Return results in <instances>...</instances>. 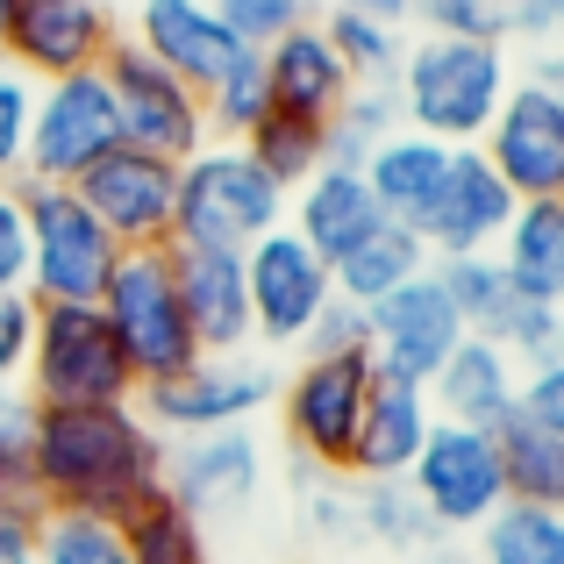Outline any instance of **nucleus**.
I'll return each instance as SVG.
<instances>
[{
	"instance_id": "16",
	"label": "nucleus",
	"mask_w": 564,
	"mask_h": 564,
	"mask_svg": "<svg viewBox=\"0 0 564 564\" xmlns=\"http://www.w3.org/2000/svg\"><path fill=\"white\" fill-rule=\"evenodd\" d=\"M486 165L514 200H564V108L536 79H514L494 129L479 137Z\"/></svg>"
},
{
	"instance_id": "9",
	"label": "nucleus",
	"mask_w": 564,
	"mask_h": 564,
	"mask_svg": "<svg viewBox=\"0 0 564 564\" xmlns=\"http://www.w3.org/2000/svg\"><path fill=\"white\" fill-rule=\"evenodd\" d=\"M279 400L272 365L258 358H193L186 372L137 386V414L158 429V436H207V429H243L258 408Z\"/></svg>"
},
{
	"instance_id": "8",
	"label": "nucleus",
	"mask_w": 564,
	"mask_h": 564,
	"mask_svg": "<svg viewBox=\"0 0 564 564\" xmlns=\"http://www.w3.org/2000/svg\"><path fill=\"white\" fill-rule=\"evenodd\" d=\"M100 79H108V94H115V122H122L129 151H151V158H165V165H186L193 151L215 143L207 137V100L193 94L180 72H165L158 57H143L129 36L108 51Z\"/></svg>"
},
{
	"instance_id": "6",
	"label": "nucleus",
	"mask_w": 564,
	"mask_h": 564,
	"mask_svg": "<svg viewBox=\"0 0 564 564\" xmlns=\"http://www.w3.org/2000/svg\"><path fill=\"white\" fill-rule=\"evenodd\" d=\"M100 315H108L115 344H122L137 386H158L172 372H186L200 358L193 344V322L180 307V279H172V243L165 250H122L108 293H100Z\"/></svg>"
},
{
	"instance_id": "30",
	"label": "nucleus",
	"mask_w": 564,
	"mask_h": 564,
	"mask_svg": "<svg viewBox=\"0 0 564 564\" xmlns=\"http://www.w3.org/2000/svg\"><path fill=\"white\" fill-rule=\"evenodd\" d=\"M350 486H358V536L379 543L386 557H422L429 543H443L422 500L408 494V479H350Z\"/></svg>"
},
{
	"instance_id": "20",
	"label": "nucleus",
	"mask_w": 564,
	"mask_h": 564,
	"mask_svg": "<svg viewBox=\"0 0 564 564\" xmlns=\"http://www.w3.org/2000/svg\"><path fill=\"white\" fill-rule=\"evenodd\" d=\"M258 65H264V94H272V115H293V122H315V129H329V122H336V108L350 100V86H358V79L344 72V57L329 51L322 22L286 29L272 51H258Z\"/></svg>"
},
{
	"instance_id": "41",
	"label": "nucleus",
	"mask_w": 564,
	"mask_h": 564,
	"mask_svg": "<svg viewBox=\"0 0 564 564\" xmlns=\"http://www.w3.org/2000/svg\"><path fill=\"white\" fill-rule=\"evenodd\" d=\"M29 115H36V79L0 57V186H14L29 165Z\"/></svg>"
},
{
	"instance_id": "7",
	"label": "nucleus",
	"mask_w": 564,
	"mask_h": 564,
	"mask_svg": "<svg viewBox=\"0 0 564 564\" xmlns=\"http://www.w3.org/2000/svg\"><path fill=\"white\" fill-rule=\"evenodd\" d=\"M372 350H336V358H301L293 379H279V422L301 465L350 471L365 400H372Z\"/></svg>"
},
{
	"instance_id": "35",
	"label": "nucleus",
	"mask_w": 564,
	"mask_h": 564,
	"mask_svg": "<svg viewBox=\"0 0 564 564\" xmlns=\"http://www.w3.org/2000/svg\"><path fill=\"white\" fill-rule=\"evenodd\" d=\"M29 422H36L29 393L0 386V508L43 522V494H36V471H29Z\"/></svg>"
},
{
	"instance_id": "3",
	"label": "nucleus",
	"mask_w": 564,
	"mask_h": 564,
	"mask_svg": "<svg viewBox=\"0 0 564 564\" xmlns=\"http://www.w3.org/2000/svg\"><path fill=\"white\" fill-rule=\"evenodd\" d=\"M22 393H29V408H122V400H137V372H129L100 307L36 301Z\"/></svg>"
},
{
	"instance_id": "12",
	"label": "nucleus",
	"mask_w": 564,
	"mask_h": 564,
	"mask_svg": "<svg viewBox=\"0 0 564 564\" xmlns=\"http://www.w3.org/2000/svg\"><path fill=\"white\" fill-rule=\"evenodd\" d=\"M408 494L422 500V514L436 522V536H471V529L508 500L494 436H486V429L436 422L429 443H422V457L408 465Z\"/></svg>"
},
{
	"instance_id": "37",
	"label": "nucleus",
	"mask_w": 564,
	"mask_h": 564,
	"mask_svg": "<svg viewBox=\"0 0 564 564\" xmlns=\"http://www.w3.org/2000/svg\"><path fill=\"white\" fill-rule=\"evenodd\" d=\"M36 564H129V543L115 522H86V514H43L36 529Z\"/></svg>"
},
{
	"instance_id": "4",
	"label": "nucleus",
	"mask_w": 564,
	"mask_h": 564,
	"mask_svg": "<svg viewBox=\"0 0 564 564\" xmlns=\"http://www.w3.org/2000/svg\"><path fill=\"white\" fill-rule=\"evenodd\" d=\"M272 229H286V193L250 165L243 143H207L180 165V200H172L180 250H236L243 258Z\"/></svg>"
},
{
	"instance_id": "33",
	"label": "nucleus",
	"mask_w": 564,
	"mask_h": 564,
	"mask_svg": "<svg viewBox=\"0 0 564 564\" xmlns=\"http://www.w3.org/2000/svg\"><path fill=\"white\" fill-rule=\"evenodd\" d=\"M400 129V100H393V86H350V100L336 108V122L322 129L329 137V165H350L358 172L365 158L379 151L386 137Z\"/></svg>"
},
{
	"instance_id": "15",
	"label": "nucleus",
	"mask_w": 564,
	"mask_h": 564,
	"mask_svg": "<svg viewBox=\"0 0 564 564\" xmlns=\"http://www.w3.org/2000/svg\"><path fill=\"white\" fill-rule=\"evenodd\" d=\"M115 43H122V29H115L108 0H22L0 57L43 86V79H65V72H100Z\"/></svg>"
},
{
	"instance_id": "32",
	"label": "nucleus",
	"mask_w": 564,
	"mask_h": 564,
	"mask_svg": "<svg viewBox=\"0 0 564 564\" xmlns=\"http://www.w3.org/2000/svg\"><path fill=\"white\" fill-rule=\"evenodd\" d=\"M243 158L279 193H293V186H307L322 165H329V137H322L315 122H293V115H264V122L243 137Z\"/></svg>"
},
{
	"instance_id": "26",
	"label": "nucleus",
	"mask_w": 564,
	"mask_h": 564,
	"mask_svg": "<svg viewBox=\"0 0 564 564\" xmlns=\"http://www.w3.org/2000/svg\"><path fill=\"white\" fill-rule=\"evenodd\" d=\"M494 258L514 279V293H529L543 307H564V200H522L508 236L494 243Z\"/></svg>"
},
{
	"instance_id": "2",
	"label": "nucleus",
	"mask_w": 564,
	"mask_h": 564,
	"mask_svg": "<svg viewBox=\"0 0 564 564\" xmlns=\"http://www.w3.org/2000/svg\"><path fill=\"white\" fill-rule=\"evenodd\" d=\"M508 86H514L508 43L422 36L414 51H400V72H393L400 129H414V137H436V143H451V151H471V143L494 129Z\"/></svg>"
},
{
	"instance_id": "28",
	"label": "nucleus",
	"mask_w": 564,
	"mask_h": 564,
	"mask_svg": "<svg viewBox=\"0 0 564 564\" xmlns=\"http://www.w3.org/2000/svg\"><path fill=\"white\" fill-rule=\"evenodd\" d=\"M494 451H500V486H508V500L564 514V443L551 429L508 414V422L494 429Z\"/></svg>"
},
{
	"instance_id": "24",
	"label": "nucleus",
	"mask_w": 564,
	"mask_h": 564,
	"mask_svg": "<svg viewBox=\"0 0 564 564\" xmlns=\"http://www.w3.org/2000/svg\"><path fill=\"white\" fill-rule=\"evenodd\" d=\"M429 429H436V408H429L422 386L379 372L372 400H365V422H358V443H350V479H408Z\"/></svg>"
},
{
	"instance_id": "43",
	"label": "nucleus",
	"mask_w": 564,
	"mask_h": 564,
	"mask_svg": "<svg viewBox=\"0 0 564 564\" xmlns=\"http://www.w3.org/2000/svg\"><path fill=\"white\" fill-rule=\"evenodd\" d=\"M29 329H36V301L29 293H0V386H22Z\"/></svg>"
},
{
	"instance_id": "34",
	"label": "nucleus",
	"mask_w": 564,
	"mask_h": 564,
	"mask_svg": "<svg viewBox=\"0 0 564 564\" xmlns=\"http://www.w3.org/2000/svg\"><path fill=\"white\" fill-rule=\"evenodd\" d=\"M322 36H329V51L344 57V72L358 86H393V72H400V29H386V22H365V14H344V8H329V22H322Z\"/></svg>"
},
{
	"instance_id": "13",
	"label": "nucleus",
	"mask_w": 564,
	"mask_h": 564,
	"mask_svg": "<svg viewBox=\"0 0 564 564\" xmlns=\"http://www.w3.org/2000/svg\"><path fill=\"white\" fill-rule=\"evenodd\" d=\"M457 344H465V322H457L436 272H414L400 293L365 307V350H372V372H386V379L429 386Z\"/></svg>"
},
{
	"instance_id": "44",
	"label": "nucleus",
	"mask_w": 564,
	"mask_h": 564,
	"mask_svg": "<svg viewBox=\"0 0 564 564\" xmlns=\"http://www.w3.org/2000/svg\"><path fill=\"white\" fill-rule=\"evenodd\" d=\"M29 286V221H22V193L0 186V293Z\"/></svg>"
},
{
	"instance_id": "46",
	"label": "nucleus",
	"mask_w": 564,
	"mask_h": 564,
	"mask_svg": "<svg viewBox=\"0 0 564 564\" xmlns=\"http://www.w3.org/2000/svg\"><path fill=\"white\" fill-rule=\"evenodd\" d=\"M508 22H514V36L564 51V0H508Z\"/></svg>"
},
{
	"instance_id": "25",
	"label": "nucleus",
	"mask_w": 564,
	"mask_h": 564,
	"mask_svg": "<svg viewBox=\"0 0 564 564\" xmlns=\"http://www.w3.org/2000/svg\"><path fill=\"white\" fill-rule=\"evenodd\" d=\"M358 172H365V186H372L379 215L400 221V229H414V221L429 215V200H436L443 172H451V143L414 137V129H393V137H386Z\"/></svg>"
},
{
	"instance_id": "19",
	"label": "nucleus",
	"mask_w": 564,
	"mask_h": 564,
	"mask_svg": "<svg viewBox=\"0 0 564 564\" xmlns=\"http://www.w3.org/2000/svg\"><path fill=\"white\" fill-rule=\"evenodd\" d=\"M129 43H137L143 57H158L165 72H180V79H186L200 100L250 57L243 43L221 29V14L207 8V0H143Z\"/></svg>"
},
{
	"instance_id": "52",
	"label": "nucleus",
	"mask_w": 564,
	"mask_h": 564,
	"mask_svg": "<svg viewBox=\"0 0 564 564\" xmlns=\"http://www.w3.org/2000/svg\"><path fill=\"white\" fill-rule=\"evenodd\" d=\"M557 358H564V307H557Z\"/></svg>"
},
{
	"instance_id": "48",
	"label": "nucleus",
	"mask_w": 564,
	"mask_h": 564,
	"mask_svg": "<svg viewBox=\"0 0 564 564\" xmlns=\"http://www.w3.org/2000/svg\"><path fill=\"white\" fill-rule=\"evenodd\" d=\"M344 14H365V22H386V29H400V22H414V0H336Z\"/></svg>"
},
{
	"instance_id": "36",
	"label": "nucleus",
	"mask_w": 564,
	"mask_h": 564,
	"mask_svg": "<svg viewBox=\"0 0 564 564\" xmlns=\"http://www.w3.org/2000/svg\"><path fill=\"white\" fill-rule=\"evenodd\" d=\"M293 486H301V500H307V529H315V543H329V551L365 543L358 536V486H350V471H315V465L293 457Z\"/></svg>"
},
{
	"instance_id": "17",
	"label": "nucleus",
	"mask_w": 564,
	"mask_h": 564,
	"mask_svg": "<svg viewBox=\"0 0 564 564\" xmlns=\"http://www.w3.org/2000/svg\"><path fill=\"white\" fill-rule=\"evenodd\" d=\"M514 207H522V200L500 186V172L486 165V151L471 143V151H451V172H443L429 215L414 221V236H422L429 264H443V258H479V250H494L500 236H508Z\"/></svg>"
},
{
	"instance_id": "14",
	"label": "nucleus",
	"mask_w": 564,
	"mask_h": 564,
	"mask_svg": "<svg viewBox=\"0 0 564 564\" xmlns=\"http://www.w3.org/2000/svg\"><path fill=\"white\" fill-rule=\"evenodd\" d=\"M72 193L86 200V215L115 236L122 250H165L172 243V200H180V165L151 151H129L115 143L100 165H86Z\"/></svg>"
},
{
	"instance_id": "47",
	"label": "nucleus",
	"mask_w": 564,
	"mask_h": 564,
	"mask_svg": "<svg viewBox=\"0 0 564 564\" xmlns=\"http://www.w3.org/2000/svg\"><path fill=\"white\" fill-rule=\"evenodd\" d=\"M36 514H8L0 508V564H36Z\"/></svg>"
},
{
	"instance_id": "21",
	"label": "nucleus",
	"mask_w": 564,
	"mask_h": 564,
	"mask_svg": "<svg viewBox=\"0 0 564 564\" xmlns=\"http://www.w3.org/2000/svg\"><path fill=\"white\" fill-rule=\"evenodd\" d=\"M172 279H180V307L193 322L200 358L250 350V293H243V258L236 250H180L172 243Z\"/></svg>"
},
{
	"instance_id": "11",
	"label": "nucleus",
	"mask_w": 564,
	"mask_h": 564,
	"mask_svg": "<svg viewBox=\"0 0 564 564\" xmlns=\"http://www.w3.org/2000/svg\"><path fill=\"white\" fill-rule=\"evenodd\" d=\"M243 293H250V344L301 350L322 307L336 301V279L293 229H272L243 250Z\"/></svg>"
},
{
	"instance_id": "18",
	"label": "nucleus",
	"mask_w": 564,
	"mask_h": 564,
	"mask_svg": "<svg viewBox=\"0 0 564 564\" xmlns=\"http://www.w3.org/2000/svg\"><path fill=\"white\" fill-rule=\"evenodd\" d=\"M258 486H264V451L250 429H207V436H180L165 451V494L193 522L236 514Z\"/></svg>"
},
{
	"instance_id": "42",
	"label": "nucleus",
	"mask_w": 564,
	"mask_h": 564,
	"mask_svg": "<svg viewBox=\"0 0 564 564\" xmlns=\"http://www.w3.org/2000/svg\"><path fill=\"white\" fill-rule=\"evenodd\" d=\"M514 414L536 429H551L564 443V358H543V365H522V393H514Z\"/></svg>"
},
{
	"instance_id": "22",
	"label": "nucleus",
	"mask_w": 564,
	"mask_h": 564,
	"mask_svg": "<svg viewBox=\"0 0 564 564\" xmlns=\"http://www.w3.org/2000/svg\"><path fill=\"white\" fill-rule=\"evenodd\" d=\"M422 393H429V408H436V422L486 429V436H494V429L514 414V393H522V365H514L500 344H486V336H465V344L443 358V372L429 379Z\"/></svg>"
},
{
	"instance_id": "50",
	"label": "nucleus",
	"mask_w": 564,
	"mask_h": 564,
	"mask_svg": "<svg viewBox=\"0 0 564 564\" xmlns=\"http://www.w3.org/2000/svg\"><path fill=\"white\" fill-rule=\"evenodd\" d=\"M408 564H479V557H471L465 543H451V536H443V543H429V551H422V557H408Z\"/></svg>"
},
{
	"instance_id": "27",
	"label": "nucleus",
	"mask_w": 564,
	"mask_h": 564,
	"mask_svg": "<svg viewBox=\"0 0 564 564\" xmlns=\"http://www.w3.org/2000/svg\"><path fill=\"white\" fill-rule=\"evenodd\" d=\"M414 272H429V250H422V236L400 229V221H379L350 258L329 264L336 301H350V307H372V301H386V293H400Z\"/></svg>"
},
{
	"instance_id": "5",
	"label": "nucleus",
	"mask_w": 564,
	"mask_h": 564,
	"mask_svg": "<svg viewBox=\"0 0 564 564\" xmlns=\"http://www.w3.org/2000/svg\"><path fill=\"white\" fill-rule=\"evenodd\" d=\"M22 193V221H29V301H79L100 307L115 264H122V243L86 215V200L72 186L51 180H14Z\"/></svg>"
},
{
	"instance_id": "49",
	"label": "nucleus",
	"mask_w": 564,
	"mask_h": 564,
	"mask_svg": "<svg viewBox=\"0 0 564 564\" xmlns=\"http://www.w3.org/2000/svg\"><path fill=\"white\" fill-rule=\"evenodd\" d=\"M522 79H536V86H543V94H551V100H557V108H564V51H536V65H529V72H522Z\"/></svg>"
},
{
	"instance_id": "1",
	"label": "nucleus",
	"mask_w": 564,
	"mask_h": 564,
	"mask_svg": "<svg viewBox=\"0 0 564 564\" xmlns=\"http://www.w3.org/2000/svg\"><path fill=\"white\" fill-rule=\"evenodd\" d=\"M165 451L137 400L122 408H36L29 422V471H36L43 514H86V522H115L165 494Z\"/></svg>"
},
{
	"instance_id": "38",
	"label": "nucleus",
	"mask_w": 564,
	"mask_h": 564,
	"mask_svg": "<svg viewBox=\"0 0 564 564\" xmlns=\"http://www.w3.org/2000/svg\"><path fill=\"white\" fill-rule=\"evenodd\" d=\"M272 115V94H264V65H258V51L243 57V65L229 72V79L207 94V137L215 143H243L250 129Z\"/></svg>"
},
{
	"instance_id": "29",
	"label": "nucleus",
	"mask_w": 564,
	"mask_h": 564,
	"mask_svg": "<svg viewBox=\"0 0 564 564\" xmlns=\"http://www.w3.org/2000/svg\"><path fill=\"white\" fill-rule=\"evenodd\" d=\"M471 557L479 564H564V514L500 500V508L471 529Z\"/></svg>"
},
{
	"instance_id": "31",
	"label": "nucleus",
	"mask_w": 564,
	"mask_h": 564,
	"mask_svg": "<svg viewBox=\"0 0 564 564\" xmlns=\"http://www.w3.org/2000/svg\"><path fill=\"white\" fill-rule=\"evenodd\" d=\"M122 543H129V564H215V551H207V522H193L172 494L143 500V508L122 522Z\"/></svg>"
},
{
	"instance_id": "23",
	"label": "nucleus",
	"mask_w": 564,
	"mask_h": 564,
	"mask_svg": "<svg viewBox=\"0 0 564 564\" xmlns=\"http://www.w3.org/2000/svg\"><path fill=\"white\" fill-rule=\"evenodd\" d=\"M379 200H372V186H365V172H350V165H322L307 186H293L286 193V229L301 236L307 250H315L322 264H336V258H350V250L365 243V236L379 229Z\"/></svg>"
},
{
	"instance_id": "40",
	"label": "nucleus",
	"mask_w": 564,
	"mask_h": 564,
	"mask_svg": "<svg viewBox=\"0 0 564 564\" xmlns=\"http://www.w3.org/2000/svg\"><path fill=\"white\" fill-rule=\"evenodd\" d=\"M414 14L429 22V36H465V43H508V0H414Z\"/></svg>"
},
{
	"instance_id": "51",
	"label": "nucleus",
	"mask_w": 564,
	"mask_h": 564,
	"mask_svg": "<svg viewBox=\"0 0 564 564\" xmlns=\"http://www.w3.org/2000/svg\"><path fill=\"white\" fill-rule=\"evenodd\" d=\"M14 8H22V0H0V43H8V22H14Z\"/></svg>"
},
{
	"instance_id": "45",
	"label": "nucleus",
	"mask_w": 564,
	"mask_h": 564,
	"mask_svg": "<svg viewBox=\"0 0 564 564\" xmlns=\"http://www.w3.org/2000/svg\"><path fill=\"white\" fill-rule=\"evenodd\" d=\"M307 358H336V350H365V307H350V301H329L322 307V322L307 329Z\"/></svg>"
},
{
	"instance_id": "10",
	"label": "nucleus",
	"mask_w": 564,
	"mask_h": 564,
	"mask_svg": "<svg viewBox=\"0 0 564 564\" xmlns=\"http://www.w3.org/2000/svg\"><path fill=\"white\" fill-rule=\"evenodd\" d=\"M122 143V122H115V94L100 72H65V79L36 86V115H29V165L22 180H51L72 186L86 165Z\"/></svg>"
},
{
	"instance_id": "39",
	"label": "nucleus",
	"mask_w": 564,
	"mask_h": 564,
	"mask_svg": "<svg viewBox=\"0 0 564 564\" xmlns=\"http://www.w3.org/2000/svg\"><path fill=\"white\" fill-rule=\"evenodd\" d=\"M207 8L221 14V29H229L243 51H272L286 29L315 22V8H307V0H207Z\"/></svg>"
}]
</instances>
